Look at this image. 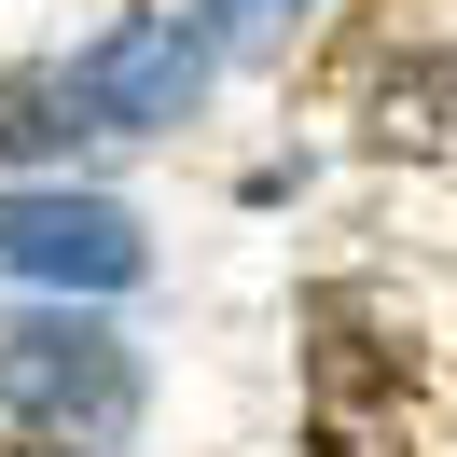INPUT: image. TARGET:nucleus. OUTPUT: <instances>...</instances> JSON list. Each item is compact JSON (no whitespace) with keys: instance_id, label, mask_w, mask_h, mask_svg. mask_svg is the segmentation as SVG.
<instances>
[{"instance_id":"3","label":"nucleus","mask_w":457,"mask_h":457,"mask_svg":"<svg viewBox=\"0 0 457 457\" xmlns=\"http://www.w3.org/2000/svg\"><path fill=\"white\" fill-rule=\"evenodd\" d=\"M208 70H222L208 14H125V29H97L84 56H70V84H84L97 139H153V125H180L208 97Z\"/></svg>"},{"instance_id":"5","label":"nucleus","mask_w":457,"mask_h":457,"mask_svg":"<svg viewBox=\"0 0 457 457\" xmlns=\"http://www.w3.org/2000/svg\"><path fill=\"white\" fill-rule=\"evenodd\" d=\"M70 139H97V125H84V84L42 70V56H14V70H0V180H14V167H56Z\"/></svg>"},{"instance_id":"2","label":"nucleus","mask_w":457,"mask_h":457,"mask_svg":"<svg viewBox=\"0 0 457 457\" xmlns=\"http://www.w3.org/2000/svg\"><path fill=\"white\" fill-rule=\"evenodd\" d=\"M416 333L388 291H305V457H402Z\"/></svg>"},{"instance_id":"4","label":"nucleus","mask_w":457,"mask_h":457,"mask_svg":"<svg viewBox=\"0 0 457 457\" xmlns=\"http://www.w3.org/2000/svg\"><path fill=\"white\" fill-rule=\"evenodd\" d=\"M0 263L42 278V291H125L153 263V236L112 195H0Z\"/></svg>"},{"instance_id":"6","label":"nucleus","mask_w":457,"mask_h":457,"mask_svg":"<svg viewBox=\"0 0 457 457\" xmlns=\"http://www.w3.org/2000/svg\"><path fill=\"white\" fill-rule=\"evenodd\" d=\"M361 139L374 153H457V70H388L374 112H361Z\"/></svg>"},{"instance_id":"1","label":"nucleus","mask_w":457,"mask_h":457,"mask_svg":"<svg viewBox=\"0 0 457 457\" xmlns=\"http://www.w3.org/2000/svg\"><path fill=\"white\" fill-rule=\"evenodd\" d=\"M139 416V346L84 305H29L0 319V429L14 444H125Z\"/></svg>"},{"instance_id":"7","label":"nucleus","mask_w":457,"mask_h":457,"mask_svg":"<svg viewBox=\"0 0 457 457\" xmlns=\"http://www.w3.org/2000/svg\"><path fill=\"white\" fill-rule=\"evenodd\" d=\"M195 14L222 56H291V29H305V0H195Z\"/></svg>"}]
</instances>
